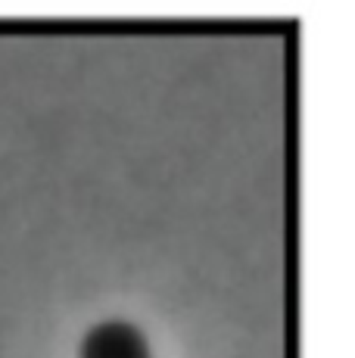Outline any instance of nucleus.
Masks as SVG:
<instances>
[{
  "instance_id": "f257e3e1",
  "label": "nucleus",
  "mask_w": 355,
  "mask_h": 358,
  "mask_svg": "<svg viewBox=\"0 0 355 358\" xmlns=\"http://www.w3.org/2000/svg\"><path fill=\"white\" fill-rule=\"evenodd\" d=\"M78 358H150V343L131 321H100L81 336Z\"/></svg>"
}]
</instances>
